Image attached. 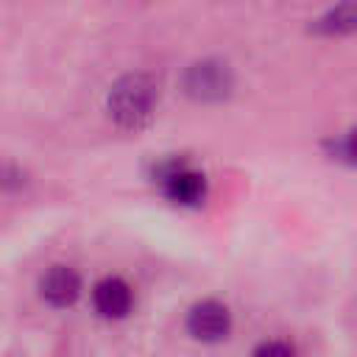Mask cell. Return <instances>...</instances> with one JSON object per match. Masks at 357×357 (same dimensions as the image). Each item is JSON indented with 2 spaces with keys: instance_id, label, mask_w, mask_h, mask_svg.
<instances>
[{
  "instance_id": "cell-1",
  "label": "cell",
  "mask_w": 357,
  "mask_h": 357,
  "mask_svg": "<svg viewBox=\"0 0 357 357\" xmlns=\"http://www.w3.org/2000/svg\"><path fill=\"white\" fill-rule=\"evenodd\" d=\"M156 103H159V86L145 73H128L117 78L106 95L109 117L126 131H137L148 126L156 112Z\"/></svg>"
},
{
  "instance_id": "cell-2",
  "label": "cell",
  "mask_w": 357,
  "mask_h": 357,
  "mask_svg": "<svg viewBox=\"0 0 357 357\" xmlns=\"http://www.w3.org/2000/svg\"><path fill=\"white\" fill-rule=\"evenodd\" d=\"M153 184L159 187V192L176 204V206H184V209H195L206 201V192H209V181H206V173L198 170L190 159L184 156H167L162 162H156L153 167Z\"/></svg>"
},
{
  "instance_id": "cell-3",
  "label": "cell",
  "mask_w": 357,
  "mask_h": 357,
  "mask_svg": "<svg viewBox=\"0 0 357 357\" xmlns=\"http://www.w3.org/2000/svg\"><path fill=\"white\" fill-rule=\"evenodd\" d=\"M181 86L198 103H220V100H226L231 95L234 75H231L226 61L204 59V61H195V64H190L184 70Z\"/></svg>"
},
{
  "instance_id": "cell-4",
  "label": "cell",
  "mask_w": 357,
  "mask_h": 357,
  "mask_svg": "<svg viewBox=\"0 0 357 357\" xmlns=\"http://www.w3.org/2000/svg\"><path fill=\"white\" fill-rule=\"evenodd\" d=\"M184 326H187V332H190L192 340L220 343L231 332V312H229L226 304H220L215 298H204V301H198V304L190 307Z\"/></svg>"
},
{
  "instance_id": "cell-5",
  "label": "cell",
  "mask_w": 357,
  "mask_h": 357,
  "mask_svg": "<svg viewBox=\"0 0 357 357\" xmlns=\"http://www.w3.org/2000/svg\"><path fill=\"white\" fill-rule=\"evenodd\" d=\"M92 310L106 321H123L134 310V290L120 276H106L92 287Z\"/></svg>"
},
{
  "instance_id": "cell-6",
  "label": "cell",
  "mask_w": 357,
  "mask_h": 357,
  "mask_svg": "<svg viewBox=\"0 0 357 357\" xmlns=\"http://www.w3.org/2000/svg\"><path fill=\"white\" fill-rule=\"evenodd\" d=\"M39 296L50 307H70L81 296V276L70 265H50L39 279Z\"/></svg>"
},
{
  "instance_id": "cell-7",
  "label": "cell",
  "mask_w": 357,
  "mask_h": 357,
  "mask_svg": "<svg viewBox=\"0 0 357 357\" xmlns=\"http://www.w3.org/2000/svg\"><path fill=\"white\" fill-rule=\"evenodd\" d=\"M312 33L321 36H343V33H354L357 31V0H340L332 8H326L312 25Z\"/></svg>"
},
{
  "instance_id": "cell-8",
  "label": "cell",
  "mask_w": 357,
  "mask_h": 357,
  "mask_svg": "<svg viewBox=\"0 0 357 357\" xmlns=\"http://www.w3.org/2000/svg\"><path fill=\"white\" fill-rule=\"evenodd\" d=\"M329 156L337 159V162H343V165L357 167V126L329 142Z\"/></svg>"
},
{
  "instance_id": "cell-9",
  "label": "cell",
  "mask_w": 357,
  "mask_h": 357,
  "mask_svg": "<svg viewBox=\"0 0 357 357\" xmlns=\"http://www.w3.org/2000/svg\"><path fill=\"white\" fill-rule=\"evenodd\" d=\"M251 357H298V351H296L293 343L273 337V340H262V343L251 351Z\"/></svg>"
}]
</instances>
